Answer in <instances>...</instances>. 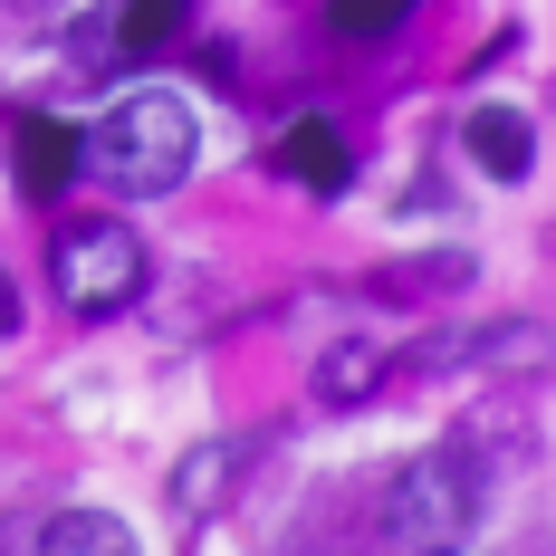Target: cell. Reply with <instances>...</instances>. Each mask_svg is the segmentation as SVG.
I'll use <instances>...</instances> for the list:
<instances>
[{
    "label": "cell",
    "instance_id": "cell-6",
    "mask_svg": "<svg viewBox=\"0 0 556 556\" xmlns=\"http://www.w3.org/2000/svg\"><path fill=\"white\" fill-rule=\"evenodd\" d=\"M460 144H470V164L490 173V182H518V173L538 164V135H528V115H508V106H470Z\"/></svg>",
    "mask_w": 556,
    "mask_h": 556
},
{
    "label": "cell",
    "instance_id": "cell-3",
    "mask_svg": "<svg viewBox=\"0 0 556 556\" xmlns=\"http://www.w3.org/2000/svg\"><path fill=\"white\" fill-rule=\"evenodd\" d=\"M480 470L460 460V451H422V460H403L384 480V538L403 547H460L470 528H480Z\"/></svg>",
    "mask_w": 556,
    "mask_h": 556
},
{
    "label": "cell",
    "instance_id": "cell-11",
    "mask_svg": "<svg viewBox=\"0 0 556 556\" xmlns=\"http://www.w3.org/2000/svg\"><path fill=\"white\" fill-rule=\"evenodd\" d=\"M413 20V0H327V29L336 39H393Z\"/></svg>",
    "mask_w": 556,
    "mask_h": 556
},
{
    "label": "cell",
    "instance_id": "cell-5",
    "mask_svg": "<svg viewBox=\"0 0 556 556\" xmlns=\"http://www.w3.org/2000/svg\"><path fill=\"white\" fill-rule=\"evenodd\" d=\"M278 173H288V182H307V192H345V182H355L345 135H336L327 115H298V125L278 135Z\"/></svg>",
    "mask_w": 556,
    "mask_h": 556
},
{
    "label": "cell",
    "instance_id": "cell-13",
    "mask_svg": "<svg viewBox=\"0 0 556 556\" xmlns=\"http://www.w3.org/2000/svg\"><path fill=\"white\" fill-rule=\"evenodd\" d=\"M20 327V288H10V269H0V336Z\"/></svg>",
    "mask_w": 556,
    "mask_h": 556
},
{
    "label": "cell",
    "instance_id": "cell-1",
    "mask_svg": "<svg viewBox=\"0 0 556 556\" xmlns=\"http://www.w3.org/2000/svg\"><path fill=\"white\" fill-rule=\"evenodd\" d=\"M192 154H202V125H192V106H182L173 87H135V97H115L106 125L87 135V173H106L125 202L173 192V182L192 173Z\"/></svg>",
    "mask_w": 556,
    "mask_h": 556
},
{
    "label": "cell",
    "instance_id": "cell-12",
    "mask_svg": "<svg viewBox=\"0 0 556 556\" xmlns=\"http://www.w3.org/2000/svg\"><path fill=\"white\" fill-rule=\"evenodd\" d=\"M10 10H29V20H67L77 0H10Z\"/></svg>",
    "mask_w": 556,
    "mask_h": 556
},
{
    "label": "cell",
    "instance_id": "cell-2",
    "mask_svg": "<svg viewBox=\"0 0 556 556\" xmlns=\"http://www.w3.org/2000/svg\"><path fill=\"white\" fill-rule=\"evenodd\" d=\"M144 240L125 222H67L49 240V288L67 317H125L135 298H144Z\"/></svg>",
    "mask_w": 556,
    "mask_h": 556
},
{
    "label": "cell",
    "instance_id": "cell-8",
    "mask_svg": "<svg viewBox=\"0 0 556 556\" xmlns=\"http://www.w3.org/2000/svg\"><path fill=\"white\" fill-rule=\"evenodd\" d=\"M39 547H49V556H125V547H135V528L106 518V508H58L49 528H39Z\"/></svg>",
    "mask_w": 556,
    "mask_h": 556
},
{
    "label": "cell",
    "instance_id": "cell-4",
    "mask_svg": "<svg viewBox=\"0 0 556 556\" xmlns=\"http://www.w3.org/2000/svg\"><path fill=\"white\" fill-rule=\"evenodd\" d=\"M77 164H87L77 125H58V115H29V125H20V192H29V202H58V192L77 182Z\"/></svg>",
    "mask_w": 556,
    "mask_h": 556
},
{
    "label": "cell",
    "instance_id": "cell-10",
    "mask_svg": "<svg viewBox=\"0 0 556 556\" xmlns=\"http://www.w3.org/2000/svg\"><path fill=\"white\" fill-rule=\"evenodd\" d=\"M375 384H384V345H336L327 365H317V393H327L336 413H345V403H365Z\"/></svg>",
    "mask_w": 556,
    "mask_h": 556
},
{
    "label": "cell",
    "instance_id": "cell-9",
    "mask_svg": "<svg viewBox=\"0 0 556 556\" xmlns=\"http://www.w3.org/2000/svg\"><path fill=\"white\" fill-rule=\"evenodd\" d=\"M182 29H192V0H125V10H115V49H125V58L173 49Z\"/></svg>",
    "mask_w": 556,
    "mask_h": 556
},
{
    "label": "cell",
    "instance_id": "cell-7",
    "mask_svg": "<svg viewBox=\"0 0 556 556\" xmlns=\"http://www.w3.org/2000/svg\"><path fill=\"white\" fill-rule=\"evenodd\" d=\"M230 480H240V442H202L182 460V480H173V508H182V518H212V508L230 500Z\"/></svg>",
    "mask_w": 556,
    "mask_h": 556
}]
</instances>
